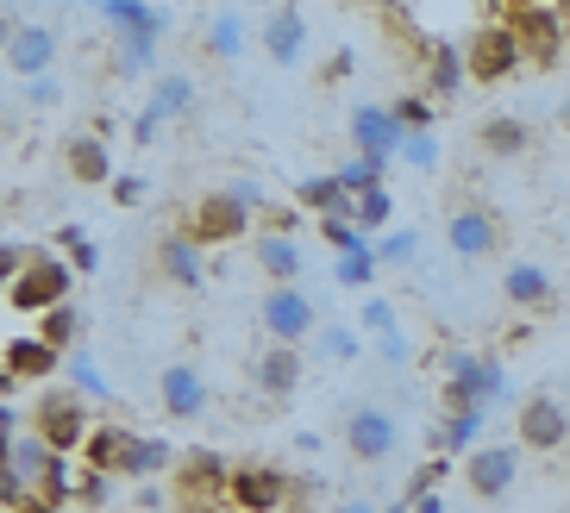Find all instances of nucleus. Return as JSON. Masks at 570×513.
Returning <instances> with one entry per match:
<instances>
[{"mask_svg":"<svg viewBox=\"0 0 570 513\" xmlns=\"http://www.w3.org/2000/svg\"><path fill=\"white\" fill-rule=\"evenodd\" d=\"M464 50L458 45H439V38H426V95L433 100H452L458 88H464Z\"/></svg>","mask_w":570,"mask_h":513,"instance_id":"24","label":"nucleus"},{"mask_svg":"<svg viewBox=\"0 0 570 513\" xmlns=\"http://www.w3.org/2000/svg\"><path fill=\"white\" fill-rule=\"evenodd\" d=\"M202 38H207V50H214L219 63H233L238 50H245V19H238V13H214Z\"/></svg>","mask_w":570,"mask_h":513,"instance_id":"32","label":"nucleus"},{"mask_svg":"<svg viewBox=\"0 0 570 513\" xmlns=\"http://www.w3.org/2000/svg\"><path fill=\"white\" fill-rule=\"evenodd\" d=\"M32 426L38 438L51 451H63V457H76V451L88 445V432H95V420H88V401L76 395V388H45L32 407Z\"/></svg>","mask_w":570,"mask_h":513,"instance_id":"2","label":"nucleus"},{"mask_svg":"<svg viewBox=\"0 0 570 513\" xmlns=\"http://www.w3.org/2000/svg\"><path fill=\"white\" fill-rule=\"evenodd\" d=\"M514 426H520V445L527 451H558L570 438V414H564L558 395H527L520 414H514Z\"/></svg>","mask_w":570,"mask_h":513,"instance_id":"12","label":"nucleus"},{"mask_svg":"<svg viewBox=\"0 0 570 513\" xmlns=\"http://www.w3.org/2000/svg\"><path fill=\"white\" fill-rule=\"evenodd\" d=\"M514 476H520V445H476L464 457L470 495H483V501H502L514 489Z\"/></svg>","mask_w":570,"mask_h":513,"instance_id":"10","label":"nucleus"},{"mask_svg":"<svg viewBox=\"0 0 570 513\" xmlns=\"http://www.w3.org/2000/svg\"><path fill=\"white\" fill-rule=\"evenodd\" d=\"M69 388L82 401H107L114 388H107V376H101V364L88 357V351H69Z\"/></svg>","mask_w":570,"mask_h":513,"instance_id":"34","label":"nucleus"},{"mask_svg":"<svg viewBox=\"0 0 570 513\" xmlns=\"http://www.w3.org/2000/svg\"><path fill=\"white\" fill-rule=\"evenodd\" d=\"M508 401V369L495 357H470V351H452L445 357V407H495Z\"/></svg>","mask_w":570,"mask_h":513,"instance_id":"1","label":"nucleus"},{"mask_svg":"<svg viewBox=\"0 0 570 513\" xmlns=\"http://www.w3.org/2000/svg\"><path fill=\"white\" fill-rule=\"evenodd\" d=\"M63 295H69V264L63 257H32V264L7 282V307H13V314L45 319L51 307H63Z\"/></svg>","mask_w":570,"mask_h":513,"instance_id":"3","label":"nucleus"},{"mask_svg":"<svg viewBox=\"0 0 570 513\" xmlns=\"http://www.w3.org/2000/svg\"><path fill=\"white\" fill-rule=\"evenodd\" d=\"M445 238H452L458 257H470V264H476V257H489V250H495V219H489L483 207H458L452 226H445Z\"/></svg>","mask_w":570,"mask_h":513,"instance_id":"23","label":"nucleus"},{"mask_svg":"<svg viewBox=\"0 0 570 513\" xmlns=\"http://www.w3.org/2000/svg\"><path fill=\"white\" fill-rule=\"evenodd\" d=\"M352 69H357V50H352V45H338L333 57H326V69H320V82H345Z\"/></svg>","mask_w":570,"mask_h":513,"instance_id":"47","label":"nucleus"},{"mask_svg":"<svg viewBox=\"0 0 570 513\" xmlns=\"http://www.w3.org/2000/svg\"><path fill=\"white\" fill-rule=\"evenodd\" d=\"M338 513H376L370 501H338Z\"/></svg>","mask_w":570,"mask_h":513,"instance_id":"52","label":"nucleus"},{"mask_svg":"<svg viewBox=\"0 0 570 513\" xmlns=\"http://www.w3.org/2000/svg\"><path fill=\"white\" fill-rule=\"evenodd\" d=\"M176 464V457H169V438H138L132 432V445H126V457H119V476H164V470Z\"/></svg>","mask_w":570,"mask_h":513,"instance_id":"30","label":"nucleus"},{"mask_svg":"<svg viewBox=\"0 0 570 513\" xmlns=\"http://www.w3.org/2000/svg\"><path fill=\"white\" fill-rule=\"evenodd\" d=\"M483 426H489V407H458V414L439 420L433 445L445 451V457H470V451H476V438H483Z\"/></svg>","mask_w":570,"mask_h":513,"instance_id":"25","label":"nucleus"},{"mask_svg":"<svg viewBox=\"0 0 570 513\" xmlns=\"http://www.w3.org/2000/svg\"><path fill=\"white\" fill-rule=\"evenodd\" d=\"M502 19L514 26V38H520V57L527 63H552L558 50H564V13L558 7H539V0H527V7H502Z\"/></svg>","mask_w":570,"mask_h":513,"instance_id":"5","label":"nucleus"},{"mask_svg":"<svg viewBox=\"0 0 570 513\" xmlns=\"http://www.w3.org/2000/svg\"><path fill=\"white\" fill-rule=\"evenodd\" d=\"M38 338H45V345H57V351H69L76 345V338H82V314H76V307H51V314H45V326H38Z\"/></svg>","mask_w":570,"mask_h":513,"instance_id":"37","label":"nucleus"},{"mask_svg":"<svg viewBox=\"0 0 570 513\" xmlns=\"http://www.w3.org/2000/svg\"><path fill=\"white\" fill-rule=\"evenodd\" d=\"M333 176H338V182H345V195L357 200V195H370V188H383L389 164H383V157H352V164H338Z\"/></svg>","mask_w":570,"mask_h":513,"instance_id":"33","label":"nucleus"},{"mask_svg":"<svg viewBox=\"0 0 570 513\" xmlns=\"http://www.w3.org/2000/svg\"><path fill=\"white\" fill-rule=\"evenodd\" d=\"M188 100H195V82H188V76H157L151 100H145V114L132 119V138H138V145H151V138L164 132V119L188 114Z\"/></svg>","mask_w":570,"mask_h":513,"instance_id":"15","label":"nucleus"},{"mask_svg":"<svg viewBox=\"0 0 570 513\" xmlns=\"http://www.w3.org/2000/svg\"><path fill=\"white\" fill-rule=\"evenodd\" d=\"M352 145H357V157H383V164H395L402 145H407L395 107H357L352 114Z\"/></svg>","mask_w":570,"mask_h":513,"instance_id":"13","label":"nucleus"},{"mask_svg":"<svg viewBox=\"0 0 570 513\" xmlns=\"http://www.w3.org/2000/svg\"><path fill=\"white\" fill-rule=\"evenodd\" d=\"M389 214H395V200H389V188H370V195H357V207H352V226L364 238H376L389 226Z\"/></svg>","mask_w":570,"mask_h":513,"instance_id":"35","label":"nucleus"},{"mask_svg":"<svg viewBox=\"0 0 570 513\" xmlns=\"http://www.w3.org/2000/svg\"><path fill=\"white\" fill-rule=\"evenodd\" d=\"M257 269H264L276 288H295V276H302V245L283 233H264L257 238Z\"/></svg>","mask_w":570,"mask_h":513,"instance_id":"27","label":"nucleus"},{"mask_svg":"<svg viewBox=\"0 0 570 513\" xmlns=\"http://www.w3.org/2000/svg\"><path fill=\"white\" fill-rule=\"evenodd\" d=\"M26 95H32V107H51V100L63 95V88H57L51 76H45V82H26Z\"/></svg>","mask_w":570,"mask_h":513,"instance_id":"49","label":"nucleus"},{"mask_svg":"<svg viewBox=\"0 0 570 513\" xmlns=\"http://www.w3.org/2000/svg\"><path fill=\"white\" fill-rule=\"evenodd\" d=\"M357 326H364L370 338H376V351H383L389 364H407V338H402V326H395V307H389L383 295H370V300H364Z\"/></svg>","mask_w":570,"mask_h":513,"instance_id":"26","label":"nucleus"},{"mask_svg":"<svg viewBox=\"0 0 570 513\" xmlns=\"http://www.w3.org/2000/svg\"><path fill=\"white\" fill-rule=\"evenodd\" d=\"M7 388L13 382H45V376H57V364H63V351L57 345H45L38 332H19V338H7Z\"/></svg>","mask_w":570,"mask_h":513,"instance_id":"17","label":"nucleus"},{"mask_svg":"<svg viewBox=\"0 0 570 513\" xmlns=\"http://www.w3.org/2000/svg\"><path fill=\"white\" fill-rule=\"evenodd\" d=\"M63 169L76 182H114V150L101 132H69L63 138Z\"/></svg>","mask_w":570,"mask_h":513,"instance_id":"19","label":"nucleus"},{"mask_svg":"<svg viewBox=\"0 0 570 513\" xmlns=\"http://www.w3.org/2000/svg\"><path fill=\"white\" fill-rule=\"evenodd\" d=\"M395 119H402V132H433V95H402Z\"/></svg>","mask_w":570,"mask_h":513,"instance_id":"40","label":"nucleus"},{"mask_svg":"<svg viewBox=\"0 0 570 513\" xmlns=\"http://www.w3.org/2000/svg\"><path fill=\"white\" fill-rule=\"evenodd\" d=\"M157 269H164L176 288H202V282H207L202 245H195L188 233H164V238H157Z\"/></svg>","mask_w":570,"mask_h":513,"instance_id":"21","label":"nucleus"},{"mask_svg":"<svg viewBox=\"0 0 570 513\" xmlns=\"http://www.w3.org/2000/svg\"><path fill=\"white\" fill-rule=\"evenodd\" d=\"M320 357L352 364V357H357V332H352V326H320Z\"/></svg>","mask_w":570,"mask_h":513,"instance_id":"41","label":"nucleus"},{"mask_svg":"<svg viewBox=\"0 0 570 513\" xmlns=\"http://www.w3.org/2000/svg\"><path fill=\"white\" fill-rule=\"evenodd\" d=\"M502 295L514 300V307H546V300H552V276H546L539 264H508Z\"/></svg>","mask_w":570,"mask_h":513,"instance_id":"29","label":"nucleus"},{"mask_svg":"<svg viewBox=\"0 0 570 513\" xmlns=\"http://www.w3.org/2000/svg\"><path fill=\"white\" fill-rule=\"evenodd\" d=\"M345 445H352L357 464H383V457H395V445H402V426H395L389 407H352V420H345Z\"/></svg>","mask_w":570,"mask_h":513,"instance_id":"8","label":"nucleus"},{"mask_svg":"<svg viewBox=\"0 0 570 513\" xmlns=\"http://www.w3.org/2000/svg\"><path fill=\"white\" fill-rule=\"evenodd\" d=\"M114 200L119 207H145V200H151V182H145V176H114Z\"/></svg>","mask_w":570,"mask_h":513,"instance_id":"45","label":"nucleus"},{"mask_svg":"<svg viewBox=\"0 0 570 513\" xmlns=\"http://www.w3.org/2000/svg\"><path fill=\"white\" fill-rule=\"evenodd\" d=\"M288 495H295V482H288L283 470H269V464L233 470V489H226V501H233L238 513H276Z\"/></svg>","mask_w":570,"mask_h":513,"instance_id":"11","label":"nucleus"},{"mask_svg":"<svg viewBox=\"0 0 570 513\" xmlns=\"http://www.w3.org/2000/svg\"><path fill=\"white\" fill-rule=\"evenodd\" d=\"M295 207H307V214H320V219H352L357 200L345 195L338 176H302V182H295Z\"/></svg>","mask_w":570,"mask_h":513,"instance_id":"22","label":"nucleus"},{"mask_svg":"<svg viewBox=\"0 0 570 513\" xmlns=\"http://www.w3.org/2000/svg\"><path fill=\"white\" fill-rule=\"evenodd\" d=\"M264 233H283V238H295V233H302V207H283V200H276V207L264 214Z\"/></svg>","mask_w":570,"mask_h":513,"instance_id":"46","label":"nucleus"},{"mask_svg":"<svg viewBox=\"0 0 570 513\" xmlns=\"http://www.w3.org/2000/svg\"><path fill=\"white\" fill-rule=\"evenodd\" d=\"M376 257H383V264H414L420 238L414 233H383V238H376Z\"/></svg>","mask_w":570,"mask_h":513,"instance_id":"42","label":"nucleus"},{"mask_svg":"<svg viewBox=\"0 0 570 513\" xmlns=\"http://www.w3.org/2000/svg\"><path fill=\"white\" fill-rule=\"evenodd\" d=\"M226 195H233L238 207H252V214H269V207H276V200H269V188L264 182H245V176H238V182H226Z\"/></svg>","mask_w":570,"mask_h":513,"instance_id":"44","label":"nucleus"},{"mask_svg":"<svg viewBox=\"0 0 570 513\" xmlns=\"http://www.w3.org/2000/svg\"><path fill=\"white\" fill-rule=\"evenodd\" d=\"M414 513H445V501H439V495H426V501H414Z\"/></svg>","mask_w":570,"mask_h":513,"instance_id":"51","label":"nucleus"},{"mask_svg":"<svg viewBox=\"0 0 570 513\" xmlns=\"http://www.w3.org/2000/svg\"><path fill=\"white\" fill-rule=\"evenodd\" d=\"M252 233V207H238L233 195H226V188H219V195H207L202 207H195V219H188V238H195V245H233V238H245Z\"/></svg>","mask_w":570,"mask_h":513,"instance_id":"9","label":"nucleus"},{"mask_svg":"<svg viewBox=\"0 0 570 513\" xmlns=\"http://www.w3.org/2000/svg\"><path fill=\"white\" fill-rule=\"evenodd\" d=\"M320 238H326V245H333L338 257H352V250H370V245H376V238L357 233L352 219H320Z\"/></svg>","mask_w":570,"mask_h":513,"instance_id":"39","label":"nucleus"},{"mask_svg":"<svg viewBox=\"0 0 570 513\" xmlns=\"http://www.w3.org/2000/svg\"><path fill=\"white\" fill-rule=\"evenodd\" d=\"M101 19L126 45H164V32H169V13L151 7V0H101Z\"/></svg>","mask_w":570,"mask_h":513,"instance_id":"14","label":"nucleus"},{"mask_svg":"<svg viewBox=\"0 0 570 513\" xmlns=\"http://www.w3.org/2000/svg\"><path fill=\"white\" fill-rule=\"evenodd\" d=\"M302 50H307V13H302V7H269V19H264V57H269V63H283V69H295V63H302Z\"/></svg>","mask_w":570,"mask_h":513,"instance_id":"18","label":"nucleus"},{"mask_svg":"<svg viewBox=\"0 0 570 513\" xmlns=\"http://www.w3.org/2000/svg\"><path fill=\"white\" fill-rule=\"evenodd\" d=\"M402 164H414V169H439V138H433V132H407Z\"/></svg>","mask_w":570,"mask_h":513,"instance_id":"43","label":"nucleus"},{"mask_svg":"<svg viewBox=\"0 0 570 513\" xmlns=\"http://www.w3.org/2000/svg\"><path fill=\"white\" fill-rule=\"evenodd\" d=\"M63 245H69V250H76V269H82V276H88V269H95V264H101V250L88 245V238H82V233H76V226H63Z\"/></svg>","mask_w":570,"mask_h":513,"instance_id":"48","label":"nucleus"},{"mask_svg":"<svg viewBox=\"0 0 570 513\" xmlns=\"http://www.w3.org/2000/svg\"><path fill=\"white\" fill-rule=\"evenodd\" d=\"M295 382H302V351L295 345H269L257 357V388L264 395H295Z\"/></svg>","mask_w":570,"mask_h":513,"instance_id":"28","label":"nucleus"},{"mask_svg":"<svg viewBox=\"0 0 570 513\" xmlns=\"http://www.w3.org/2000/svg\"><path fill=\"white\" fill-rule=\"evenodd\" d=\"M226 489H233L226 457H219V451H188L183 476H176V495L183 501H226Z\"/></svg>","mask_w":570,"mask_h":513,"instance_id":"16","label":"nucleus"},{"mask_svg":"<svg viewBox=\"0 0 570 513\" xmlns=\"http://www.w3.org/2000/svg\"><path fill=\"white\" fill-rule=\"evenodd\" d=\"M502 19V13H495ZM527 63V57H520V38H514V26H476V32H470V45H464V69H470V82H508V76H514V69Z\"/></svg>","mask_w":570,"mask_h":513,"instance_id":"4","label":"nucleus"},{"mask_svg":"<svg viewBox=\"0 0 570 513\" xmlns=\"http://www.w3.org/2000/svg\"><path fill=\"white\" fill-rule=\"evenodd\" d=\"M376 269H383V257H376V245H370V250H352V257H338L333 276L345 282V288H370V282H376Z\"/></svg>","mask_w":570,"mask_h":513,"instance_id":"38","label":"nucleus"},{"mask_svg":"<svg viewBox=\"0 0 570 513\" xmlns=\"http://www.w3.org/2000/svg\"><path fill=\"white\" fill-rule=\"evenodd\" d=\"M164 414L169 420H202L207 414V382L195 364H169L164 369Z\"/></svg>","mask_w":570,"mask_h":513,"instance_id":"20","label":"nucleus"},{"mask_svg":"<svg viewBox=\"0 0 570 513\" xmlns=\"http://www.w3.org/2000/svg\"><path fill=\"white\" fill-rule=\"evenodd\" d=\"M264 332H269V345H295L302 351L307 332H320L314 300H307L302 288H269L264 295Z\"/></svg>","mask_w":570,"mask_h":513,"instance_id":"7","label":"nucleus"},{"mask_svg":"<svg viewBox=\"0 0 570 513\" xmlns=\"http://www.w3.org/2000/svg\"><path fill=\"white\" fill-rule=\"evenodd\" d=\"M558 119H564V126H570V100H564V107H558Z\"/></svg>","mask_w":570,"mask_h":513,"instance_id":"53","label":"nucleus"},{"mask_svg":"<svg viewBox=\"0 0 570 513\" xmlns=\"http://www.w3.org/2000/svg\"><path fill=\"white\" fill-rule=\"evenodd\" d=\"M483 150L489 157H527V150H533V132H527V126H520V119H508V114H495V119H483Z\"/></svg>","mask_w":570,"mask_h":513,"instance_id":"31","label":"nucleus"},{"mask_svg":"<svg viewBox=\"0 0 570 513\" xmlns=\"http://www.w3.org/2000/svg\"><path fill=\"white\" fill-rule=\"evenodd\" d=\"M176 513H238V507H233V501H183Z\"/></svg>","mask_w":570,"mask_h":513,"instance_id":"50","label":"nucleus"},{"mask_svg":"<svg viewBox=\"0 0 570 513\" xmlns=\"http://www.w3.org/2000/svg\"><path fill=\"white\" fill-rule=\"evenodd\" d=\"M57 26H38V19H19L13 32H7V69H13L19 82H45L57 63Z\"/></svg>","mask_w":570,"mask_h":513,"instance_id":"6","label":"nucleus"},{"mask_svg":"<svg viewBox=\"0 0 570 513\" xmlns=\"http://www.w3.org/2000/svg\"><path fill=\"white\" fill-rule=\"evenodd\" d=\"M151 69H157V45H126V38H114V76L119 82L151 76Z\"/></svg>","mask_w":570,"mask_h":513,"instance_id":"36","label":"nucleus"}]
</instances>
